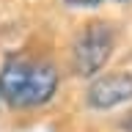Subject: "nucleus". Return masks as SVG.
<instances>
[{
    "label": "nucleus",
    "instance_id": "nucleus-5",
    "mask_svg": "<svg viewBox=\"0 0 132 132\" xmlns=\"http://www.w3.org/2000/svg\"><path fill=\"white\" fill-rule=\"evenodd\" d=\"M124 129H127V132H132V113H129V118L124 121Z\"/></svg>",
    "mask_w": 132,
    "mask_h": 132
},
{
    "label": "nucleus",
    "instance_id": "nucleus-4",
    "mask_svg": "<svg viewBox=\"0 0 132 132\" xmlns=\"http://www.w3.org/2000/svg\"><path fill=\"white\" fill-rule=\"evenodd\" d=\"M105 3H132V0H63V6L80 8V11H85V8H99V6H105Z\"/></svg>",
    "mask_w": 132,
    "mask_h": 132
},
{
    "label": "nucleus",
    "instance_id": "nucleus-2",
    "mask_svg": "<svg viewBox=\"0 0 132 132\" xmlns=\"http://www.w3.org/2000/svg\"><path fill=\"white\" fill-rule=\"evenodd\" d=\"M116 50V30L105 19H91L82 25L72 44V63L80 77H96Z\"/></svg>",
    "mask_w": 132,
    "mask_h": 132
},
{
    "label": "nucleus",
    "instance_id": "nucleus-1",
    "mask_svg": "<svg viewBox=\"0 0 132 132\" xmlns=\"http://www.w3.org/2000/svg\"><path fill=\"white\" fill-rule=\"evenodd\" d=\"M61 74L47 58L16 52L0 66V99L11 110H39L50 105L58 94Z\"/></svg>",
    "mask_w": 132,
    "mask_h": 132
},
{
    "label": "nucleus",
    "instance_id": "nucleus-3",
    "mask_svg": "<svg viewBox=\"0 0 132 132\" xmlns=\"http://www.w3.org/2000/svg\"><path fill=\"white\" fill-rule=\"evenodd\" d=\"M85 102L94 110H113L118 105L132 102V72H107L91 77L85 91Z\"/></svg>",
    "mask_w": 132,
    "mask_h": 132
}]
</instances>
